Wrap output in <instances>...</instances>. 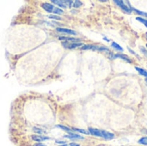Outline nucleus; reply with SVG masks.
Wrapping results in <instances>:
<instances>
[{"label": "nucleus", "mask_w": 147, "mask_h": 146, "mask_svg": "<svg viewBox=\"0 0 147 146\" xmlns=\"http://www.w3.org/2000/svg\"><path fill=\"white\" fill-rule=\"evenodd\" d=\"M41 7L48 13H54V14H62L63 13V9H59L49 3H43L41 4Z\"/></svg>", "instance_id": "obj_1"}, {"label": "nucleus", "mask_w": 147, "mask_h": 146, "mask_svg": "<svg viewBox=\"0 0 147 146\" xmlns=\"http://www.w3.org/2000/svg\"><path fill=\"white\" fill-rule=\"evenodd\" d=\"M115 3L118 5V6H120L125 12H127V13H128V14H130L131 12H132V7H131V5L129 4V2H128V4H125L124 3V2L123 1H118V0H115Z\"/></svg>", "instance_id": "obj_2"}, {"label": "nucleus", "mask_w": 147, "mask_h": 146, "mask_svg": "<svg viewBox=\"0 0 147 146\" xmlns=\"http://www.w3.org/2000/svg\"><path fill=\"white\" fill-rule=\"evenodd\" d=\"M30 139L33 142H36V143H41L50 139L48 136H45V135H30Z\"/></svg>", "instance_id": "obj_3"}, {"label": "nucleus", "mask_w": 147, "mask_h": 146, "mask_svg": "<svg viewBox=\"0 0 147 146\" xmlns=\"http://www.w3.org/2000/svg\"><path fill=\"white\" fill-rule=\"evenodd\" d=\"M62 46H64L65 47L69 48V49H73V48L78 47L80 46H84V44L83 43H78V42H75V43H68V41H65V42H62Z\"/></svg>", "instance_id": "obj_4"}, {"label": "nucleus", "mask_w": 147, "mask_h": 146, "mask_svg": "<svg viewBox=\"0 0 147 146\" xmlns=\"http://www.w3.org/2000/svg\"><path fill=\"white\" fill-rule=\"evenodd\" d=\"M89 133L91 135H94L96 137H101V138H102V135H103V130H99L96 128H91V127L89 128Z\"/></svg>", "instance_id": "obj_5"}, {"label": "nucleus", "mask_w": 147, "mask_h": 146, "mask_svg": "<svg viewBox=\"0 0 147 146\" xmlns=\"http://www.w3.org/2000/svg\"><path fill=\"white\" fill-rule=\"evenodd\" d=\"M56 30L58 32H60V33H65V34H77V32H75L74 30H71V29H68V28H57Z\"/></svg>", "instance_id": "obj_6"}, {"label": "nucleus", "mask_w": 147, "mask_h": 146, "mask_svg": "<svg viewBox=\"0 0 147 146\" xmlns=\"http://www.w3.org/2000/svg\"><path fill=\"white\" fill-rule=\"evenodd\" d=\"M64 137L67 138V139H84V137H82V136H80L78 134L73 133H70L69 134L65 135Z\"/></svg>", "instance_id": "obj_7"}, {"label": "nucleus", "mask_w": 147, "mask_h": 146, "mask_svg": "<svg viewBox=\"0 0 147 146\" xmlns=\"http://www.w3.org/2000/svg\"><path fill=\"white\" fill-rule=\"evenodd\" d=\"M102 138L106 140H110V139H113L115 138V135L109 132H107V131H103V135H102Z\"/></svg>", "instance_id": "obj_8"}, {"label": "nucleus", "mask_w": 147, "mask_h": 146, "mask_svg": "<svg viewBox=\"0 0 147 146\" xmlns=\"http://www.w3.org/2000/svg\"><path fill=\"white\" fill-rule=\"evenodd\" d=\"M113 58H121V59H123V60H125V61H127V62H128V63H131V62H132L131 59H130L127 55H125V54H116V55L114 56Z\"/></svg>", "instance_id": "obj_9"}, {"label": "nucleus", "mask_w": 147, "mask_h": 146, "mask_svg": "<svg viewBox=\"0 0 147 146\" xmlns=\"http://www.w3.org/2000/svg\"><path fill=\"white\" fill-rule=\"evenodd\" d=\"M136 69V71L140 74V75H143V76H145V77H147V71H145L144 69H142V68H140V67H136L135 68Z\"/></svg>", "instance_id": "obj_10"}, {"label": "nucleus", "mask_w": 147, "mask_h": 146, "mask_svg": "<svg viewBox=\"0 0 147 146\" xmlns=\"http://www.w3.org/2000/svg\"><path fill=\"white\" fill-rule=\"evenodd\" d=\"M112 46H113L114 48H115L116 50H118V51L123 52V48H122L120 45H118L116 42H113V43H112Z\"/></svg>", "instance_id": "obj_11"}, {"label": "nucleus", "mask_w": 147, "mask_h": 146, "mask_svg": "<svg viewBox=\"0 0 147 146\" xmlns=\"http://www.w3.org/2000/svg\"><path fill=\"white\" fill-rule=\"evenodd\" d=\"M136 20L137 21H139V22H142L146 27L147 28V20L146 19H144V18H142V17H140V16H138V17H136Z\"/></svg>", "instance_id": "obj_12"}, {"label": "nucleus", "mask_w": 147, "mask_h": 146, "mask_svg": "<svg viewBox=\"0 0 147 146\" xmlns=\"http://www.w3.org/2000/svg\"><path fill=\"white\" fill-rule=\"evenodd\" d=\"M139 144H140V145H147V137H144V138H141L140 140H139V142H138Z\"/></svg>", "instance_id": "obj_13"}, {"label": "nucleus", "mask_w": 147, "mask_h": 146, "mask_svg": "<svg viewBox=\"0 0 147 146\" xmlns=\"http://www.w3.org/2000/svg\"><path fill=\"white\" fill-rule=\"evenodd\" d=\"M132 9L133 10H134L137 14H139V15H145V16H147V13L146 12H143V11H140V10H138V9H134V8H132Z\"/></svg>", "instance_id": "obj_14"}, {"label": "nucleus", "mask_w": 147, "mask_h": 146, "mask_svg": "<svg viewBox=\"0 0 147 146\" xmlns=\"http://www.w3.org/2000/svg\"><path fill=\"white\" fill-rule=\"evenodd\" d=\"M73 3H74L73 6L76 7V8H78V7L82 5V2H80V1H75V2H73Z\"/></svg>", "instance_id": "obj_15"}, {"label": "nucleus", "mask_w": 147, "mask_h": 146, "mask_svg": "<svg viewBox=\"0 0 147 146\" xmlns=\"http://www.w3.org/2000/svg\"><path fill=\"white\" fill-rule=\"evenodd\" d=\"M140 50L143 52V53H144L146 56H147V51L146 50V49H145V48H144V47H142V46H141V47H140Z\"/></svg>", "instance_id": "obj_16"}, {"label": "nucleus", "mask_w": 147, "mask_h": 146, "mask_svg": "<svg viewBox=\"0 0 147 146\" xmlns=\"http://www.w3.org/2000/svg\"><path fill=\"white\" fill-rule=\"evenodd\" d=\"M68 146H80V145H78V144H76V143H71V144L68 145Z\"/></svg>", "instance_id": "obj_17"}, {"label": "nucleus", "mask_w": 147, "mask_h": 146, "mask_svg": "<svg viewBox=\"0 0 147 146\" xmlns=\"http://www.w3.org/2000/svg\"><path fill=\"white\" fill-rule=\"evenodd\" d=\"M128 50H129V51L131 52V53H133V54H135V55H137V54H136V53H135V52H134V51H133V50L131 49V48H128ZM137 56H138V55H137Z\"/></svg>", "instance_id": "obj_18"}, {"label": "nucleus", "mask_w": 147, "mask_h": 146, "mask_svg": "<svg viewBox=\"0 0 147 146\" xmlns=\"http://www.w3.org/2000/svg\"><path fill=\"white\" fill-rule=\"evenodd\" d=\"M146 85H147V78L146 79Z\"/></svg>", "instance_id": "obj_19"}, {"label": "nucleus", "mask_w": 147, "mask_h": 146, "mask_svg": "<svg viewBox=\"0 0 147 146\" xmlns=\"http://www.w3.org/2000/svg\"><path fill=\"white\" fill-rule=\"evenodd\" d=\"M146 38H147V33H146Z\"/></svg>", "instance_id": "obj_20"}, {"label": "nucleus", "mask_w": 147, "mask_h": 146, "mask_svg": "<svg viewBox=\"0 0 147 146\" xmlns=\"http://www.w3.org/2000/svg\"><path fill=\"white\" fill-rule=\"evenodd\" d=\"M146 47H147V44H146Z\"/></svg>", "instance_id": "obj_21"}]
</instances>
